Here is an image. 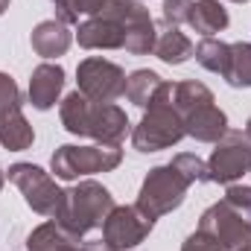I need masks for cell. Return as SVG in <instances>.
<instances>
[{
  "mask_svg": "<svg viewBox=\"0 0 251 251\" xmlns=\"http://www.w3.org/2000/svg\"><path fill=\"white\" fill-rule=\"evenodd\" d=\"M164 79L155 73V70H134L131 76H126V97L131 105L137 108H149L155 94L161 91Z\"/></svg>",
  "mask_w": 251,
  "mask_h": 251,
  "instance_id": "cell-20",
  "label": "cell"
},
{
  "mask_svg": "<svg viewBox=\"0 0 251 251\" xmlns=\"http://www.w3.org/2000/svg\"><path fill=\"white\" fill-rule=\"evenodd\" d=\"M225 201L251 216V187H246V184H228V190H225Z\"/></svg>",
  "mask_w": 251,
  "mask_h": 251,
  "instance_id": "cell-26",
  "label": "cell"
},
{
  "mask_svg": "<svg viewBox=\"0 0 251 251\" xmlns=\"http://www.w3.org/2000/svg\"><path fill=\"white\" fill-rule=\"evenodd\" d=\"M181 251H222V246H216L207 234H201L199 228L190 234L187 240H184V246H181Z\"/></svg>",
  "mask_w": 251,
  "mask_h": 251,
  "instance_id": "cell-27",
  "label": "cell"
},
{
  "mask_svg": "<svg viewBox=\"0 0 251 251\" xmlns=\"http://www.w3.org/2000/svg\"><path fill=\"white\" fill-rule=\"evenodd\" d=\"M246 137L251 140V117H249V123H246Z\"/></svg>",
  "mask_w": 251,
  "mask_h": 251,
  "instance_id": "cell-30",
  "label": "cell"
},
{
  "mask_svg": "<svg viewBox=\"0 0 251 251\" xmlns=\"http://www.w3.org/2000/svg\"><path fill=\"white\" fill-rule=\"evenodd\" d=\"M123 161V149L114 143H94V146H59L50 158V167L56 178L76 181L82 176H97V173H111Z\"/></svg>",
  "mask_w": 251,
  "mask_h": 251,
  "instance_id": "cell-4",
  "label": "cell"
},
{
  "mask_svg": "<svg viewBox=\"0 0 251 251\" xmlns=\"http://www.w3.org/2000/svg\"><path fill=\"white\" fill-rule=\"evenodd\" d=\"M190 26L204 35V38H213L216 32H222L228 26V12L219 0H193V9H190Z\"/></svg>",
  "mask_w": 251,
  "mask_h": 251,
  "instance_id": "cell-17",
  "label": "cell"
},
{
  "mask_svg": "<svg viewBox=\"0 0 251 251\" xmlns=\"http://www.w3.org/2000/svg\"><path fill=\"white\" fill-rule=\"evenodd\" d=\"M193 41H190L187 35L178 29V26H170V24H164L161 29H158V41H155V56L161 59V62L167 64H184L193 56Z\"/></svg>",
  "mask_w": 251,
  "mask_h": 251,
  "instance_id": "cell-19",
  "label": "cell"
},
{
  "mask_svg": "<svg viewBox=\"0 0 251 251\" xmlns=\"http://www.w3.org/2000/svg\"><path fill=\"white\" fill-rule=\"evenodd\" d=\"M184 134V120L173 105V82H164L146 108L143 120L131 128V146L137 152H161L176 146Z\"/></svg>",
  "mask_w": 251,
  "mask_h": 251,
  "instance_id": "cell-3",
  "label": "cell"
},
{
  "mask_svg": "<svg viewBox=\"0 0 251 251\" xmlns=\"http://www.w3.org/2000/svg\"><path fill=\"white\" fill-rule=\"evenodd\" d=\"M97 15L114 18L126 29V53L131 56H146L155 53V41H158V26L149 15V9L140 0H102Z\"/></svg>",
  "mask_w": 251,
  "mask_h": 251,
  "instance_id": "cell-6",
  "label": "cell"
},
{
  "mask_svg": "<svg viewBox=\"0 0 251 251\" xmlns=\"http://www.w3.org/2000/svg\"><path fill=\"white\" fill-rule=\"evenodd\" d=\"M199 231L207 234L222 251H237L251 243V219L249 213L237 210L234 204H228L225 199L210 204L201 219H199Z\"/></svg>",
  "mask_w": 251,
  "mask_h": 251,
  "instance_id": "cell-8",
  "label": "cell"
},
{
  "mask_svg": "<svg viewBox=\"0 0 251 251\" xmlns=\"http://www.w3.org/2000/svg\"><path fill=\"white\" fill-rule=\"evenodd\" d=\"M237 251H251V243H249V246H243V249H237Z\"/></svg>",
  "mask_w": 251,
  "mask_h": 251,
  "instance_id": "cell-32",
  "label": "cell"
},
{
  "mask_svg": "<svg viewBox=\"0 0 251 251\" xmlns=\"http://www.w3.org/2000/svg\"><path fill=\"white\" fill-rule=\"evenodd\" d=\"M35 143V131L21 108V91L9 73H0V146L9 152H24Z\"/></svg>",
  "mask_w": 251,
  "mask_h": 251,
  "instance_id": "cell-9",
  "label": "cell"
},
{
  "mask_svg": "<svg viewBox=\"0 0 251 251\" xmlns=\"http://www.w3.org/2000/svg\"><path fill=\"white\" fill-rule=\"evenodd\" d=\"M82 251H117V249H108V246L100 240V243H88V246H82Z\"/></svg>",
  "mask_w": 251,
  "mask_h": 251,
  "instance_id": "cell-28",
  "label": "cell"
},
{
  "mask_svg": "<svg viewBox=\"0 0 251 251\" xmlns=\"http://www.w3.org/2000/svg\"><path fill=\"white\" fill-rule=\"evenodd\" d=\"M76 41L85 50H123L126 47V29L114 18L91 15V18L79 21Z\"/></svg>",
  "mask_w": 251,
  "mask_h": 251,
  "instance_id": "cell-13",
  "label": "cell"
},
{
  "mask_svg": "<svg viewBox=\"0 0 251 251\" xmlns=\"http://www.w3.org/2000/svg\"><path fill=\"white\" fill-rule=\"evenodd\" d=\"M3 184H6V173L0 170V190H3Z\"/></svg>",
  "mask_w": 251,
  "mask_h": 251,
  "instance_id": "cell-31",
  "label": "cell"
},
{
  "mask_svg": "<svg viewBox=\"0 0 251 251\" xmlns=\"http://www.w3.org/2000/svg\"><path fill=\"white\" fill-rule=\"evenodd\" d=\"M29 41H32V50L41 56V59H56V56H64L67 53V47H70V41H73V32H70V26L62 24V21H41L35 29H32V35H29Z\"/></svg>",
  "mask_w": 251,
  "mask_h": 251,
  "instance_id": "cell-16",
  "label": "cell"
},
{
  "mask_svg": "<svg viewBox=\"0 0 251 251\" xmlns=\"http://www.w3.org/2000/svg\"><path fill=\"white\" fill-rule=\"evenodd\" d=\"M26 251H82V246L59 222H44L26 237Z\"/></svg>",
  "mask_w": 251,
  "mask_h": 251,
  "instance_id": "cell-18",
  "label": "cell"
},
{
  "mask_svg": "<svg viewBox=\"0 0 251 251\" xmlns=\"http://www.w3.org/2000/svg\"><path fill=\"white\" fill-rule=\"evenodd\" d=\"M62 126L76 137H91L97 143H114L120 146L128 134V117L114 102H94L85 94L73 91L62 100L59 108Z\"/></svg>",
  "mask_w": 251,
  "mask_h": 251,
  "instance_id": "cell-1",
  "label": "cell"
},
{
  "mask_svg": "<svg viewBox=\"0 0 251 251\" xmlns=\"http://www.w3.org/2000/svg\"><path fill=\"white\" fill-rule=\"evenodd\" d=\"M231 3H249V0H231Z\"/></svg>",
  "mask_w": 251,
  "mask_h": 251,
  "instance_id": "cell-33",
  "label": "cell"
},
{
  "mask_svg": "<svg viewBox=\"0 0 251 251\" xmlns=\"http://www.w3.org/2000/svg\"><path fill=\"white\" fill-rule=\"evenodd\" d=\"M190 9H193V0H164V24L170 26H181L190 21Z\"/></svg>",
  "mask_w": 251,
  "mask_h": 251,
  "instance_id": "cell-25",
  "label": "cell"
},
{
  "mask_svg": "<svg viewBox=\"0 0 251 251\" xmlns=\"http://www.w3.org/2000/svg\"><path fill=\"white\" fill-rule=\"evenodd\" d=\"M193 56H196V62L201 64L204 70H210V73H225V67H228V56H231V44H225V41H219V38H201L199 44H196V50H193Z\"/></svg>",
  "mask_w": 251,
  "mask_h": 251,
  "instance_id": "cell-22",
  "label": "cell"
},
{
  "mask_svg": "<svg viewBox=\"0 0 251 251\" xmlns=\"http://www.w3.org/2000/svg\"><path fill=\"white\" fill-rule=\"evenodd\" d=\"M76 82H79V94H85L94 102H117L126 97V73L120 64L91 56L76 67Z\"/></svg>",
  "mask_w": 251,
  "mask_h": 251,
  "instance_id": "cell-10",
  "label": "cell"
},
{
  "mask_svg": "<svg viewBox=\"0 0 251 251\" xmlns=\"http://www.w3.org/2000/svg\"><path fill=\"white\" fill-rule=\"evenodd\" d=\"M62 88H64V67L62 64H53V62L38 64L32 70V76H29V102H32V108L50 111L59 102Z\"/></svg>",
  "mask_w": 251,
  "mask_h": 251,
  "instance_id": "cell-15",
  "label": "cell"
},
{
  "mask_svg": "<svg viewBox=\"0 0 251 251\" xmlns=\"http://www.w3.org/2000/svg\"><path fill=\"white\" fill-rule=\"evenodd\" d=\"M100 3H102V0H53V6H56V21H62L67 26H70V24H79V18L97 15Z\"/></svg>",
  "mask_w": 251,
  "mask_h": 251,
  "instance_id": "cell-23",
  "label": "cell"
},
{
  "mask_svg": "<svg viewBox=\"0 0 251 251\" xmlns=\"http://www.w3.org/2000/svg\"><path fill=\"white\" fill-rule=\"evenodd\" d=\"M9 3H12V0H0V15H3V12L9 9Z\"/></svg>",
  "mask_w": 251,
  "mask_h": 251,
  "instance_id": "cell-29",
  "label": "cell"
},
{
  "mask_svg": "<svg viewBox=\"0 0 251 251\" xmlns=\"http://www.w3.org/2000/svg\"><path fill=\"white\" fill-rule=\"evenodd\" d=\"M222 79L231 88H251V44L249 41H234L231 44V56H228V67H225Z\"/></svg>",
  "mask_w": 251,
  "mask_h": 251,
  "instance_id": "cell-21",
  "label": "cell"
},
{
  "mask_svg": "<svg viewBox=\"0 0 251 251\" xmlns=\"http://www.w3.org/2000/svg\"><path fill=\"white\" fill-rule=\"evenodd\" d=\"M170 164L187 178L190 184H201V181H207V161H201V158H196V155H190V152H178Z\"/></svg>",
  "mask_w": 251,
  "mask_h": 251,
  "instance_id": "cell-24",
  "label": "cell"
},
{
  "mask_svg": "<svg viewBox=\"0 0 251 251\" xmlns=\"http://www.w3.org/2000/svg\"><path fill=\"white\" fill-rule=\"evenodd\" d=\"M190 190V181L173 167V164H164V167H155L149 170V176L143 178L140 193H137V207L149 216V219H161L167 213H173L176 207H181L184 196Z\"/></svg>",
  "mask_w": 251,
  "mask_h": 251,
  "instance_id": "cell-5",
  "label": "cell"
},
{
  "mask_svg": "<svg viewBox=\"0 0 251 251\" xmlns=\"http://www.w3.org/2000/svg\"><path fill=\"white\" fill-rule=\"evenodd\" d=\"M155 228V219H149L137 204H114L108 219L102 222V243L117 251H134Z\"/></svg>",
  "mask_w": 251,
  "mask_h": 251,
  "instance_id": "cell-12",
  "label": "cell"
},
{
  "mask_svg": "<svg viewBox=\"0 0 251 251\" xmlns=\"http://www.w3.org/2000/svg\"><path fill=\"white\" fill-rule=\"evenodd\" d=\"M114 210V196L102 187L100 181H79L76 187L62 193V204L53 216L67 234L82 240L85 234L102 228L108 213Z\"/></svg>",
  "mask_w": 251,
  "mask_h": 251,
  "instance_id": "cell-2",
  "label": "cell"
},
{
  "mask_svg": "<svg viewBox=\"0 0 251 251\" xmlns=\"http://www.w3.org/2000/svg\"><path fill=\"white\" fill-rule=\"evenodd\" d=\"M181 120H184V134L199 143H216L228 131V117L216 105V100L190 108L187 114H181Z\"/></svg>",
  "mask_w": 251,
  "mask_h": 251,
  "instance_id": "cell-14",
  "label": "cell"
},
{
  "mask_svg": "<svg viewBox=\"0 0 251 251\" xmlns=\"http://www.w3.org/2000/svg\"><path fill=\"white\" fill-rule=\"evenodd\" d=\"M251 173V140L246 131L228 128L207 158V181L213 184H234Z\"/></svg>",
  "mask_w": 251,
  "mask_h": 251,
  "instance_id": "cell-7",
  "label": "cell"
},
{
  "mask_svg": "<svg viewBox=\"0 0 251 251\" xmlns=\"http://www.w3.org/2000/svg\"><path fill=\"white\" fill-rule=\"evenodd\" d=\"M9 181L24 193V201L41 213V216H56L59 204H62V193L59 184L53 181L50 173H44L35 164H12L9 167Z\"/></svg>",
  "mask_w": 251,
  "mask_h": 251,
  "instance_id": "cell-11",
  "label": "cell"
}]
</instances>
